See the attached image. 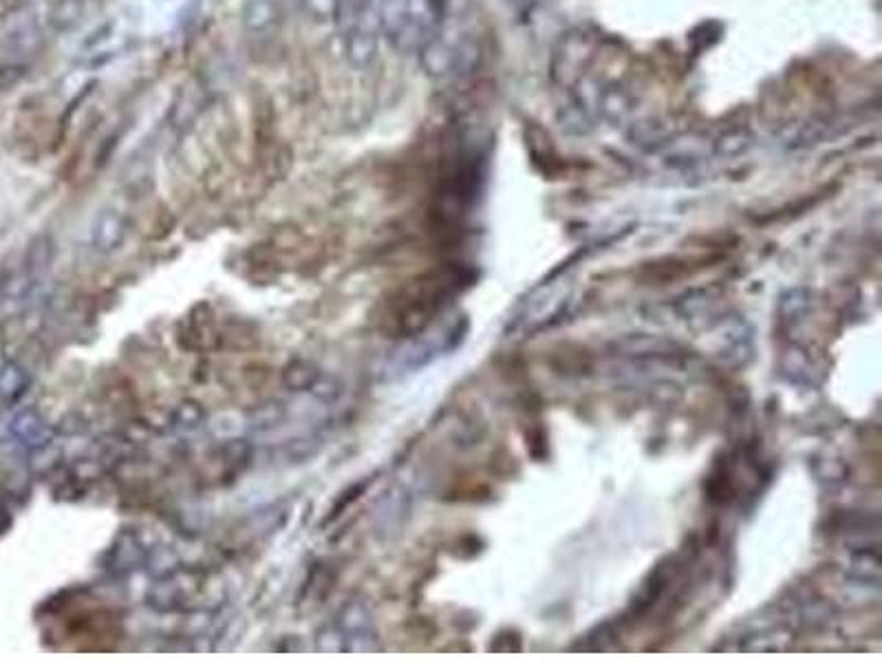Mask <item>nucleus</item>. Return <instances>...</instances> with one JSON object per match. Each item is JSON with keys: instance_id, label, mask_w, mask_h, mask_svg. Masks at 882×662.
<instances>
[{"instance_id": "obj_1", "label": "nucleus", "mask_w": 882, "mask_h": 662, "mask_svg": "<svg viewBox=\"0 0 882 662\" xmlns=\"http://www.w3.org/2000/svg\"><path fill=\"white\" fill-rule=\"evenodd\" d=\"M596 53L594 36L585 31H572L558 42L552 58V80L558 87L572 89L576 80L587 73L591 58Z\"/></svg>"}, {"instance_id": "obj_2", "label": "nucleus", "mask_w": 882, "mask_h": 662, "mask_svg": "<svg viewBox=\"0 0 882 662\" xmlns=\"http://www.w3.org/2000/svg\"><path fill=\"white\" fill-rule=\"evenodd\" d=\"M655 153H658L669 166H691L713 157V142L702 133L673 135L671 140L662 148H658Z\"/></svg>"}, {"instance_id": "obj_3", "label": "nucleus", "mask_w": 882, "mask_h": 662, "mask_svg": "<svg viewBox=\"0 0 882 662\" xmlns=\"http://www.w3.org/2000/svg\"><path fill=\"white\" fill-rule=\"evenodd\" d=\"M627 135H629V140L636 144V146L649 148V151H658V148H662L677 133L673 131L671 122L658 120V117H655V120H653V117H651V120L633 122L629 126V133Z\"/></svg>"}, {"instance_id": "obj_4", "label": "nucleus", "mask_w": 882, "mask_h": 662, "mask_svg": "<svg viewBox=\"0 0 882 662\" xmlns=\"http://www.w3.org/2000/svg\"><path fill=\"white\" fill-rule=\"evenodd\" d=\"M633 98L625 91L618 87H609L602 91V98L598 104V120H605L609 124H627L633 115Z\"/></svg>"}, {"instance_id": "obj_5", "label": "nucleus", "mask_w": 882, "mask_h": 662, "mask_svg": "<svg viewBox=\"0 0 882 662\" xmlns=\"http://www.w3.org/2000/svg\"><path fill=\"white\" fill-rule=\"evenodd\" d=\"M752 146V135L748 128H730L713 142V155L717 157H737L744 155Z\"/></svg>"}, {"instance_id": "obj_6", "label": "nucleus", "mask_w": 882, "mask_h": 662, "mask_svg": "<svg viewBox=\"0 0 882 662\" xmlns=\"http://www.w3.org/2000/svg\"><path fill=\"white\" fill-rule=\"evenodd\" d=\"M558 122L563 124L565 131L574 135H583L591 131V126H594L596 120L580 109L576 102H569L567 106H561V111H558Z\"/></svg>"}, {"instance_id": "obj_7", "label": "nucleus", "mask_w": 882, "mask_h": 662, "mask_svg": "<svg viewBox=\"0 0 882 662\" xmlns=\"http://www.w3.org/2000/svg\"><path fill=\"white\" fill-rule=\"evenodd\" d=\"M530 3H545V0H530Z\"/></svg>"}]
</instances>
